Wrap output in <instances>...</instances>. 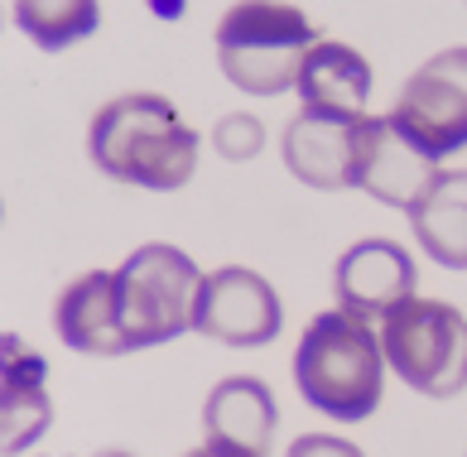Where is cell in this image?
<instances>
[{
  "instance_id": "obj_1",
  "label": "cell",
  "mask_w": 467,
  "mask_h": 457,
  "mask_svg": "<svg viewBox=\"0 0 467 457\" xmlns=\"http://www.w3.org/2000/svg\"><path fill=\"white\" fill-rule=\"evenodd\" d=\"M92 164L116 183L174 192L198 169V130L160 92H126L101 101L88 130Z\"/></svg>"
},
{
  "instance_id": "obj_2",
  "label": "cell",
  "mask_w": 467,
  "mask_h": 457,
  "mask_svg": "<svg viewBox=\"0 0 467 457\" xmlns=\"http://www.w3.org/2000/svg\"><path fill=\"white\" fill-rule=\"evenodd\" d=\"M380 380H386V351L371 332V318L333 308L304 327L294 351V385L318 414L357 424L380 404Z\"/></svg>"
},
{
  "instance_id": "obj_3",
  "label": "cell",
  "mask_w": 467,
  "mask_h": 457,
  "mask_svg": "<svg viewBox=\"0 0 467 457\" xmlns=\"http://www.w3.org/2000/svg\"><path fill=\"white\" fill-rule=\"evenodd\" d=\"M318 25L289 0H236L217 25V63L232 87L251 97H280L299 82Z\"/></svg>"
},
{
  "instance_id": "obj_4",
  "label": "cell",
  "mask_w": 467,
  "mask_h": 457,
  "mask_svg": "<svg viewBox=\"0 0 467 457\" xmlns=\"http://www.w3.org/2000/svg\"><path fill=\"white\" fill-rule=\"evenodd\" d=\"M202 275L179 245L150 241L116 270V318L130 351L164 347L193 327Z\"/></svg>"
},
{
  "instance_id": "obj_5",
  "label": "cell",
  "mask_w": 467,
  "mask_h": 457,
  "mask_svg": "<svg viewBox=\"0 0 467 457\" xmlns=\"http://www.w3.org/2000/svg\"><path fill=\"white\" fill-rule=\"evenodd\" d=\"M380 351L410 390L453 400L467 385V318L448 298L410 294L380 318Z\"/></svg>"
},
{
  "instance_id": "obj_6",
  "label": "cell",
  "mask_w": 467,
  "mask_h": 457,
  "mask_svg": "<svg viewBox=\"0 0 467 457\" xmlns=\"http://www.w3.org/2000/svg\"><path fill=\"white\" fill-rule=\"evenodd\" d=\"M390 120L434 160L467 150V48H443L400 87Z\"/></svg>"
},
{
  "instance_id": "obj_7",
  "label": "cell",
  "mask_w": 467,
  "mask_h": 457,
  "mask_svg": "<svg viewBox=\"0 0 467 457\" xmlns=\"http://www.w3.org/2000/svg\"><path fill=\"white\" fill-rule=\"evenodd\" d=\"M285 323V304L265 275L246 265H222L202 275L193 327L222 347H265Z\"/></svg>"
},
{
  "instance_id": "obj_8",
  "label": "cell",
  "mask_w": 467,
  "mask_h": 457,
  "mask_svg": "<svg viewBox=\"0 0 467 457\" xmlns=\"http://www.w3.org/2000/svg\"><path fill=\"white\" fill-rule=\"evenodd\" d=\"M434 179H439V160L424 145H414L390 116L361 120V154H357V188L361 192H371L386 207H405L410 213Z\"/></svg>"
},
{
  "instance_id": "obj_9",
  "label": "cell",
  "mask_w": 467,
  "mask_h": 457,
  "mask_svg": "<svg viewBox=\"0 0 467 457\" xmlns=\"http://www.w3.org/2000/svg\"><path fill=\"white\" fill-rule=\"evenodd\" d=\"M414 279H420V270H414V255L400 241L367 236L337 255L333 294H337V308H352L361 318H386L395 304H405L414 294Z\"/></svg>"
},
{
  "instance_id": "obj_10",
  "label": "cell",
  "mask_w": 467,
  "mask_h": 457,
  "mask_svg": "<svg viewBox=\"0 0 467 457\" xmlns=\"http://www.w3.org/2000/svg\"><path fill=\"white\" fill-rule=\"evenodd\" d=\"M275 424H280V404H275L270 385L261 376H227L213 385L202 404V452L261 457L275 443Z\"/></svg>"
},
{
  "instance_id": "obj_11",
  "label": "cell",
  "mask_w": 467,
  "mask_h": 457,
  "mask_svg": "<svg viewBox=\"0 0 467 457\" xmlns=\"http://www.w3.org/2000/svg\"><path fill=\"white\" fill-rule=\"evenodd\" d=\"M367 120V116H361ZM361 120H337L318 111H299L280 135V154L289 173L308 188L337 192L357 188V154H361Z\"/></svg>"
},
{
  "instance_id": "obj_12",
  "label": "cell",
  "mask_w": 467,
  "mask_h": 457,
  "mask_svg": "<svg viewBox=\"0 0 467 457\" xmlns=\"http://www.w3.org/2000/svg\"><path fill=\"white\" fill-rule=\"evenodd\" d=\"M294 92H299L304 111L361 120L367 116V101H371V63L337 39H318L299 68Z\"/></svg>"
},
{
  "instance_id": "obj_13",
  "label": "cell",
  "mask_w": 467,
  "mask_h": 457,
  "mask_svg": "<svg viewBox=\"0 0 467 457\" xmlns=\"http://www.w3.org/2000/svg\"><path fill=\"white\" fill-rule=\"evenodd\" d=\"M54 327L82 357H120V351H130L116 318V270L78 275L54 304Z\"/></svg>"
},
{
  "instance_id": "obj_14",
  "label": "cell",
  "mask_w": 467,
  "mask_h": 457,
  "mask_svg": "<svg viewBox=\"0 0 467 457\" xmlns=\"http://www.w3.org/2000/svg\"><path fill=\"white\" fill-rule=\"evenodd\" d=\"M48 366L25 338H5V410H0V443L5 452H25L34 438L54 424V404H48Z\"/></svg>"
},
{
  "instance_id": "obj_15",
  "label": "cell",
  "mask_w": 467,
  "mask_h": 457,
  "mask_svg": "<svg viewBox=\"0 0 467 457\" xmlns=\"http://www.w3.org/2000/svg\"><path fill=\"white\" fill-rule=\"evenodd\" d=\"M414 241L443 270H467V169H439V179L410 207Z\"/></svg>"
},
{
  "instance_id": "obj_16",
  "label": "cell",
  "mask_w": 467,
  "mask_h": 457,
  "mask_svg": "<svg viewBox=\"0 0 467 457\" xmlns=\"http://www.w3.org/2000/svg\"><path fill=\"white\" fill-rule=\"evenodd\" d=\"M15 25L44 54H58L101 25V0H15Z\"/></svg>"
},
{
  "instance_id": "obj_17",
  "label": "cell",
  "mask_w": 467,
  "mask_h": 457,
  "mask_svg": "<svg viewBox=\"0 0 467 457\" xmlns=\"http://www.w3.org/2000/svg\"><path fill=\"white\" fill-rule=\"evenodd\" d=\"M213 150L222 154V160H232V164H246V160H255V154L265 150V126L251 111H227L213 126Z\"/></svg>"
}]
</instances>
